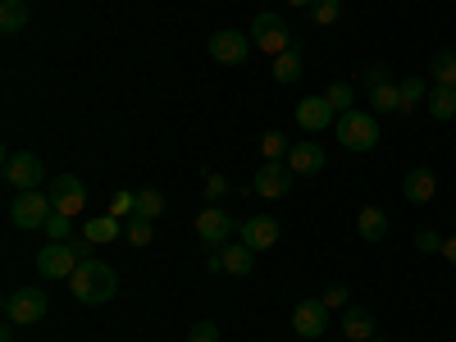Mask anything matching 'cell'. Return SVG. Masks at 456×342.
<instances>
[{"mask_svg":"<svg viewBox=\"0 0 456 342\" xmlns=\"http://www.w3.org/2000/svg\"><path fill=\"white\" fill-rule=\"evenodd\" d=\"M370 342H388V338H384V333H374V338H370Z\"/></svg>","mask_w":456,"mask_h":342,"instance_id":"b9f144b4","label":"cell"},{"mask_svg":"<svg viewBox=\"0 0 456 342\" xmlns=\"http://www.w3.org/2000/svg\"><path fill=\"white\" fill-rule=\"evenodd\" d=\"M151 238H156V219L133 215V224H128V242H133V247H151Z\"/></svg>","mask_w":456,"mask_h":342,"instance_id":"1f68e13d","label":"cell"},{"mask_svg":"<svg viewBox=\"0 0 456 342\" xmlns=\"http://www.w3.org/2000/svg\"><path fill=\"white\" fill-rule=\"evenodd\" d=\"M0 342H14V320H5V329H0Z\"/></svg>","mask_w":456,"mask_h":342,"instance_id":"ab89813d","label":"cell"},{"mask_svg":"<svg viewBox=\"0 0 456 342\" xmlns=\"http://www.w3.org/2000/svg\"><path fill=\"white\" fill-rule=\"evenodd\" d=\"M324 101L333 105V114H347V110H356V87L347 78H338V83L324 87Z\"/></svg>","mask_w":456,"mask_h":342,"instance_id":"cb8c5ba5","label":"cell"},{"mask_svg":"<svg viewBox=\"0 0 456 342\" xmlns=\"http://www.w3.org/2000/svg\"><path fill=\"white\" fill-rule=\"evenodd\" d=\"M260 151H265V160H283L292 146L283 142V133H265V137H260Z\"/></svg>","mask_w":456,"mask_h":342,"instance_id":"d6a6232c","label":"cell"},{"mask_svg":"<svg viewBox=\"0 0 456 342\" xmlns=\"http://www.w3.org/2000/svg\"><path fill=\"white\" fill-rule=\"evenodd\" d=\"M356 83H361L365 92H374V87H384V83H393V69H388V64H365Z\"/></svg>","mask_w":456,"mask_h":342,"instance_id":"f546056e","label":"cell"},{"mask_svg":"<svg viewBox=\"0 0 456 342\" xmlns=\"http://www.w3.org/2000/svg\"><path fill=\"white\" fill-rule=\"evenodd\" d=\"M251 42H256L265 55H283V51H292L297 37L288 32V23H283L279 14L265 10V14H256V19H251Z\"/></svg>","mask_w":456,"mask_h":342,"instance_id":"5b68a950","label":"cell"},{"mask_svg":"<svg viewBox=\"0 0 456 342\" xmlns=\"http://www.w3.org/2000/svg\"><path fill=\"white\" fill-rule=\"evenodd\" d=\"M370 110H374V114H393V110L402 114V87H397V83L374 87V92H370Z\"/></svg>","mask_w":456,"mask_h":342,"instance_id":"d4e9b609","label":"cell"},{"mask_svg":"<svg viewBox=\"0 0 456 342\" xmlns=\"http://www.w3.org/2000/svg\"><path fill=\"white\" fill-rule=\"evenodd\" d=\"M425 105H429V119H438V124H447V119H456V87H429V96H425Z\"/></svg>","mask_w":456,"mask_h":342,"instance_id":"ffe728a7","label":"cell"},{"mask_svg":"<svg viewBox=\"0 0 456 342\" xmlns=\"http://www.w3.org/2000/svg\"><path fill=\"white\" fill-rule=\"evenodd\" d=\"M301 78V42H292V51L274 55V83L279 87H292Z\"/></svg>","mask_w":456,"mask_h":342,"instance_id":"44dd1931","label":"cell"},{"mask_svg":"<svg viewBox=\"0 0 456 342\" xmlns=\"http://www.w3.org/2000/svg\"><path fill=\"white\" fill-rule=\"evenodd\" d=\"M292 165H283V160H265L260 169H256V178H251V187H256V197H265V201H279V197H288L292 192Z\"/></svg>","mask_w":456,"mask_h":342,"instance_id":"30bf717a","label":"cell"},{"mask_svg":"<svg viewBox=\"0 0 456 342\" xmlns=\"http://www.w3.org/2000/svg\"><path fill=\"white\" fill-rule=\"evenodd\" d=\"M28 5H32V0H28Z\"/></svg>","mask_w":456,"mask_h":342,"instance_id":"7bdbcfd3","label":"cell"},{"mask_svg":"<svg viewBox=\"0 0 456 342\" xmlns=\"http://www.w3.org/2000/svg\"><path fill=\"white\" fill-rule=\"evenodd\" d=\"M28 19H32L28 0H5V5H0V32H23Z\"/></svg>","mask_w":456,"mask_h":342,"instance_id":"603a6c76","label":"cell"},{"mask_svg":"<svg viewBox=\"0 0 456 342\" xmlns=\"http://www.w3.org/2000/svg\"><path fill=\"white\" fill-rule=\"evenodd\" d=\"M137 215L142 219H160L165 215V192H160V187H142V192H137Z\"/></svg>","mask_w":456,"mask_h":342,"instance_id":"83f0119b","label":"cell"},{"mask_svg":"<svg viewBox=\"0 0 456 342\" xmlns=\"http://www.w3.org/2000/svg\"><path fill=\"white\" fill-rule=\"evenodd\" d=\"M238 233V224H233V215H228V210H219L215 201L197 215V238L206 242V247H224L228 238H233Z\"/></svg>","mask_w":456,"mask_h":342,"instance_id":"8fae6325","label":"cell"},{"mask_svg":"<svg viewBox=\"0 0 456 342\" xmlns=\"http://www.w3.org/2000/svg\"><path fill=\"white\" fill-rule=\"evenodd\" d=\"M429 73H434L438 87H456V51H438L429 60Z\"/></svg>","mask_w":456,"mask_h":342,"instance_id":"484cf974","label":"cell"},{"mask_svg":"<svg viewBox=\"0 0 456 342\" xmlns=\"http://www.w3.org/2000/svg\"><path fill=\"white\" fill-rule=\"evenodd\" d=\"M83 238H87L92 247L114 242V238H119V219H114V215H96V219H87V224H83Z\"/></svg>","mask_w":456,"mask_h":342,"instance_id":"7402d4cb","label":"cell"},{"mask_svg":"<svg viewBox=\"0 0 456 342\" xmlns=\"http://www.w3.org/2000/svg\"><path fill=\"white\" fill-rule=\"evenodd\" d=\"M292 329H297V338H324V333H329V306H324L320 297L297 301V311H292Z\"/></svg>","mask_w":456,"mask_h":342,"instance_id":"4fadbf2b","label":"cell"},{"mask_svg":"<svg viewBox=\"0 0 456 342\" xmlns=\"http://www.w3.org/2000/svg\"><path fill=\"white\" fill-rule=\"evenodd\" d=\"M342 333H347V342H370L379 333V324H374V315L365 306H347L342 311Z\"/></svg>","mask_w":456,"mask_h":342,"instance_id":"e0dca14e","label":"cell"},{"mask_svg":"<svg viewBox=\"0 0 456 342\" xmlns=\"http://www.w3.org/2000/svg\"><path fill=\"white\" fill-rule=\"evenodd\" d=\"M51 215H55V206H51V197L42 192V187H37V192H19L14 206H10V224L23 228V233H37V228H46Z\"/></svg>","mask_w":456,"mask_h":342,"instance_id":"277c9868","label":"cell"},{"mask_svg":"<svg viewBox=\"0 0 456 342\" xmlns=\"http://www.w3.org/2000/svg\"><path fill=\"white\" fill-rule=\"evenodd\" d=\"M238 238L251 247V251H274L279 238H283V228L274 215H251L247 224H238Z\"/></svg>","mask_w":456,"mask_h":342,"instance_id":"7c38bea8","label":"cell"},{"mask_svg":"<svg viewBox=\"0 0 456 342\" xmlns=\"http://www.w3.org/2000/svg\"><path fill=\"white\" fill-rule=\"evenodd\" d=\"M297 124L306 128V133H324V128L338 124V114H333V105L324 101V92H320V96H306V101H297Z\"/></svg>","mask_w":456,"mask_h":342,"instance_id":"5bb4252c","label":"cell"},{"mask_svg":"<svg viewBox=\"0 0 456 342\" xmlns=\"http://www.w3.org/2000/svg\"><path fill=\"white\" fill-rule=\"evenodd\" d=\"M251 270H256V251H251L247 242H238V247H228V242H224V274L247 279Z\"/></svg>","mask_w":456,"mask_h":342,"instance_id":"d6986e66","label":"cell"},{"mask_svg":"<svg viewBox=\"0 0 456 342\" xmlns=\"http://www.w3.org/2000/svg\"><path fill=\"white\" fill-rule=\"evenodd\" d=\"M338 14H342V0H315V5H311V23H315V28L338 23Z\"/></svg>","mask_w":456,"mask_h":342,"instance_id":"4dcf8cb0","label":"cell"},{"mask_svg":"<svg viewBox=\"0 0 456 342\" xmlns=\"http://www.w3.org/2000/svg\"><path fill=\"white\" fill-rule=\"evenodd\" d=\"M110 215H114V219L137 215V192H114V201H110Z\"/></svg>","mask_w":456,"mask_h":342,"instance_id":"d590c367","label":"cell"},{"mask_svg":"<svg viewBox=\"0 0 456 342\" xmlns=\"http://www.w3.org/2000/svg\"><path fill=\"white\" fill-rule=\"evenodd\" d=\"M397 87H402V114H411L415 105L429 96V83H425V78H415V73H411V78H402Z\"/></svg>","mask_w":456,"mask_h":342,"instance_id":"4316f807","label":"cell"},{"mask_svg":"<svg viewBox=\"0 0 456 342\" xmlns=\"http://www.w3.org/2000/svg\"><path fill=\"white\" fill-rule=\"evenodd\" d=\"M434 192H438V178H434V169H411L406 178H402V197L411 201V206H429L434 201Z\"/></svg>","mask_w":456,"mask_h":342,"instance_id":"2e32d148","label":"cell"},{"mask_svg":"<svg viewBox=\"0 0 456 342\" xmlns=\"http://www.w3.org/2000/svg\"><path fill=\"white\" fill-rule=\"evenodd\" d=\"M46 311H51V297L42 288H14L5 297V320L14 324H37V320H46Z\"/></svg>","mask_w":456,"mask_h":342,"instance_id":"8992f818","label":"cell"},{"mask_svg":"<svg viewBox=\"0 0 456 342\" xmlns=\"http://www.w3.org/2000/svg\"><path fill=\"white\" fill-rule=\"evenodd\" d=\"M46 197H51V206H55L60 215H78V210L87 206V183H83L78 174H55V178L46 183Z\"/></svg>","mask_w":456,"mask_h":342,"instance_id":"ba28073f","label":"cell"},{"mask_svg":"<svg viewBox=\"0 0 456 342\" xmlns=\"http://www.w3.org/2000/svg\"><path fill=\"white\" fill-rule=\"evenodd\" d=\"M443 256H447V260L456 265V238H447V242H443Z\"/></svg>","mask_w":456,"mask_h":342,"instance_id":"f35d334b","label":"cell"},{"mask_svg":"<svg viewBox=\"0 0 456 342\" xmlns=\"http://www.w3.org/2000/svg\"><path fill=\"white\" fill-rule=\"evenodd\" d=\"M87 247H92L87 238H78V242H46L42 251H37V274L51 279V283H69L73 270L92 256Z\"/></svg>","mask_w":456,"mask_h":342,"instance_id":"7a4b0ae2","label":"cell"},{"mask_svg":"<svg viewBox=\"0 0 456 342\" xmlns=\"http://www.w3.org/2000/svg\"><path fill=\"white\" fill-rule=\"evenodd\" d=\"M338 142L347 146V151H374L379 146V119H374V110H347V114H338Z\"/></svg>","mask_w":456,"mask_h":342,"instance_id":"3957f363","label":"cell"},{"mask_svg":"<svg viewBox=\"0 0 456 342\" xmlns=\"http://www.w3.org/2000/svg\"><path fill=\"white\" fill-rule=\"evenodd\" d=\"M42 233H46L51 242H73V215H60V210H55V215L46 219Z\"/></svg>","mask_w":456,"mask_h":342,"instance_id":"f1b7e54d","label":"cell"},{"mask_svg":"<svg viewBox=\"0 0 456 342\" xmlns=\"http://www.w3.org/2000/svg\"><path fill=\"white\" fill-rule=\"evenodd\" d=\"M251 46H256V42H251L247 32H238V28L210 32V60H215V64H247Z\"/></svg>","mask_w":456,"mask_h":342,"instance_id":"9c48e42d","label":"cell"},{"mask_svg":"<svg viewBox=\"0 0 456 342\" xmlns=\"http://www.w3.org/2000/svg\"><path fill=\"white\" fill-rule=\"evenodd\" d=\"M69 292L83 301V306H101V301H110L114 292H119V274L110 270L105 260H96V256H87L78 270H73V279H69Z\"/></svg>","mask_w":456,"mask_h":342,"instance_id":"6da1fadb","label":"cell"},{"mask_svg":"<svg viewBox=\"0 0 456 342\" xmlns=\"http://www.w3.org/2000/svg\"><path fill=\"white\" fill-rule=\"evenodd\" d=\"M224 192H228V178H224V174H206V197L219 201Z\"/></svg>","mask_w":456,"mask_h":342,"instance_id":"74e56055","label":"cell"},{"mask_svg":"<svg viewBox=\"0 0 456 342\" xmlns=\"http://www.w3.org/2000/svg\"><path fill=\"white\" fill-rule=\"evenodd\" d=\"M288 5H297V10H311V5H315V0H288Z\"/></svg>","mask_w":456,"mask_h":342,"instance_id":"60d3db41","label":"cell"},{"mask_svg":"<svg viewBox=\"0 0 456 342\" xmlns=\"http://www.w3.org/2000/svg\"><path fill=\"white\" fill-rule=\"evenodd\" d=\"M320 301H324L329 311H347V283H329Z\"/></svg>","mask_w":456,"mask_h":342,"instance_id":"e575fe53","label":"cell"},{"mask_svg":"<svg viewBox=\"0 0 456 342\" xmlns=\"http://www.w3.org/2000/svg\"><path fill=\"white\" fill-rule=\"evenodd\" d=\"M356 238H361V242H384V238H388V215L379 210V206H365V210L356 215Z\"/></svg>","mask_w":456,"mask_h":342,"instance_id":"ac0fdd59","label":"cell"},{"mask_svg":"<svg viewBox=\"0 0 456 342\" xmlns=\"http://www.w3.org/2000/svg\"><path fill=\"white\" fill-rule=\"evenodd\" d=\"M443 242H447V238H438L434 228H420V233H415V251H425V256L443 251Z\"/></svg>","mask_w":456,"mask_h":342,"instance_id":"8d00e7d4","label":"cell"},{"mask_svg":"<svg viewBox=\"0 0 456 342\" xmlns=\"http://www.w3.org/2000/svg\"><path fill=\"white\" fill-rule=\"evenodd\" d=\"M288 165H292V174H306V178H315V174L324 169V146H320V142H311V137L292 142V151H288Z\"/></svg>","mask_w":456,"mask_h":342,"instance_id":"9a60e30c","label":"cell"},{"mask_svg":"<svg viewBox=\"0 0 456 342\" xmlns=\"http://www.w3.org/2000/svg\"><path fill=\"white\" fill-rule=\"evenodd\" d=\"M42 178H46V169H42V160H37L32 151H10L5 156V183L14 187V192H37Z\"/></svg>","mask_w":456,"mask_h":342,"instance_id":"52a82bcc","label":"cell"},{"mask_svg":"<svg viewBox=\"0 0 456 342\" xmlns=\"http://www.w3.org/2000/svg\"><path fill=\"white\" fill-rule=\"evenodd\" d=\"M187 342H219V324L215 320H197L187 329Z\"/></svg>","mask_w":456,"mask_h":342,"instance_id":"836d02e7","label":"cell"}]
</instances>
